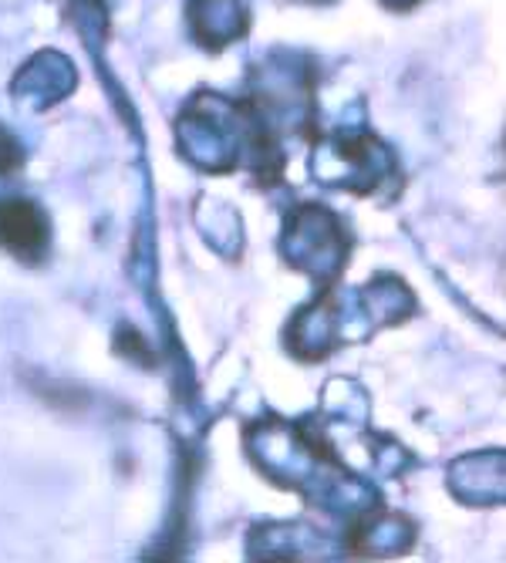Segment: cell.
<instances>
[{
	"label": "cell",
	"instance_id": "cell-1",
	"mask_svg": "<svg viewBox=\"0 0 506 563\" xmlns=\"http://www.w3.org/2000/svg\"><path fill=\"white\" fill-rule=\"evenodd\" d=\"M0 243L31 253L44 243V220L31 202H4L0 207Z\"/></svg>",
	"mask_w": 506,
	"mask_h": 563
}]
</instances>
